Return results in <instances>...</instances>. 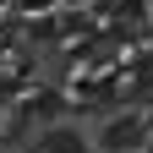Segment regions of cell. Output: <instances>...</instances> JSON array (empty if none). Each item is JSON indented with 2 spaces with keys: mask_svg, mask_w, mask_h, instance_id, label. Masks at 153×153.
<instances>
[{
  "mask_svg": "<svg viewBox=\"0 0 153 153\" xmlns=\"http://www.w3.org/2000/svg\"><path fill=\"white\" fill-rule=\"evenodd\" d=\"M148 137H153L148 109H115V115H104V126L88 142H93V153H148Z\"/></svg>",
  "mask_w": 153,
  "mask_h": 153,
  "instance_id": "obj_1",
  "label": "cell"
},
{
  "mask_svg": "<svg viewBox=\"0 0 153 153\" xmlns=\"http://www.w3.org/2000/svg\"><path fill=\"white\" fill-rule=\"evenodd\" d=\"M38 153H93V142H88V131H82V126L55 120V126L38 131Z\"/></svg>",
  "mask_w": 153,
  "mask_h": 153,
  "instance_id": "obj_2",
  "label": "cell"
}]
</instances>
